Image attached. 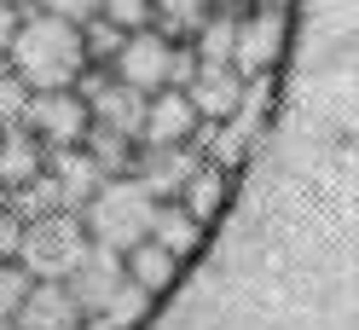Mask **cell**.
Here are the masks:
<instances>
[{"label": "cell", "instance_id": "cb8c5ba5", "mask_svg": "<svg viewBox=\"0 0 359 330\" xmlns=\"http://www.w3.org/2000/svg\"><path fill=\"white\" fill-rule=\"evenodd\" d=\"M29 273H24V261H0V324H6L12 313H18V301L29 296Z\"/></svg>", "mask_w": 359, "mask_h": 330}, {"label": "cell", "instance_id": "3957f363", "mask_svg": "<svg viewBox=\"0 0 359 330\" xmlns=\"http://www.w3.org/2000/svg\"><path fill=\"white\" fill-rule=\"evenodd\" d=\"M104 70L116 76L122 87H133V93H156V87H180L197 70V58H191L186 41H168L163 29L145 24V29H128L122 35V47L110 53Z\"/></svg>", "mask_w": 359, "mask_h": 330}, {"label": "cell", "instance_id": "ffe728a7", "mask_svg": "<svg viewBox=\"0 0 359 330\" xmlns=\"http://www.w3.org/2000/svg\"><path fill=\"white\" fill-rule=\"evenodd\" d=\"M6 209H12L18 220H35V214L64 209V191H58V180H53V174L41 168L35 180H24V186H12V191H6Z\"/></svg>", "mask_w": 359, "mask_h": 330}, {"label": "cell", "instance_id": "4fadbf2b", "mask_svg": "<svg viewBox=\"0 0 359 330\" xmlns=\"http://www.w3.org/2000/svg\"><path fill=\"white\" fill-rule=\"evenodd\" d=\"M47 168V145H41L24 122H12V128H0V186H24L35 180V174Z\"/></svg>", "mask_w": 359, "mask_h": 330}, {"label": "cell", "instance_id": "6da1fadb", "mask_svg": "<svg viewBox=\"0 0 359 330\" xmlns=\"http://www.w3.org/2000/svg\"><path fill=\"white\" fill-rule=\"evenodd\" d=\"M6 64L24 76L29 93L76 87V76L87 70L81 29L53 18V12H41V6H24V18H18V29H12V47H6Z\"/></svg>", "mask_w": 359, "mask_h": 330}, {"label": "cell", "instance_id": "30bf717a", "mask_svg": "<svg viewBox=\"0 0 359 330\" xmlns=\"http://www.w3.org/2000/svg\"><path fill=\"white\" fill-rule=\"evenodd\" d=\"M197 163H203V157H197L191 145H140V151H133V168H128V174L156 197V203H163V197H174L180 186L191 180V168H197Z\"/></svg>", "mask_w": 359, "mask_h": 330}, {"label": "cell", "instance_id": "484cf974", "mask_svg": "<svg viewBox=\"0 0 359 330\" xmlns=\"http://www.w3.org/2000/svg\"><path fill=\"white\" fill-rule=\"evenodd\" d=\"M41 12L64 18V24H87V18H99V0H35Z\"/></svg>", "mask_w": 359, "mask_h": 330}, {"label": "cell", "instance_id": "d4e9b609", "mask_svg": "<svg viewBox=\"0 0 359 330\" xmlns=\"http://www.w3.org/2000/svg\"><path fill=\"white\" fill-rule=\"evenodd\" d=\"M99 18H104V24H116L122 35L128 29H145L151 24V0H99Z\"/></svg>", "mask_w": 359, "mask_h": 330}, {"label": "cell", "instance_id": "52a82bcc", "mask_svg": "<svg viewBox=\"0 0 359 330\" xmlns=\"http://www.w3.org/2000/svg\"><path fill=\"white\" fill-rule=\"evenodd\" d=\"M122 278H128V273H122V255H116V249L87 244V255L76 261V273L64 278V290L76 296V307H81L87 319H99L104 307H110V296L122 290Z\"/></svg>", "mask_w": 359, "mask_h": 330}, {"label": "cell", "instance_id": "5b68a950", "mask_svg": "<svg viewBox=\"0 0 359 330\" xmlns=\"http://www.w3.org/2000/svg\"><path fill=\"white\" fill-rule=\"evenodd\" d=\"M87 99L76 93V87H53V93H29V104H24V128L47 145V151H58V145H81V134H87Z\"/></svg>", "mask_w": 359, "mask_h": 330}, {"label": "cell", "instance_id": "ba28073f", "mask_svg": "<svg viewBox=\"0 0 359 330\" xmlns=\"http://www.w3.org/2000/svg\"><path fill=\"white\" fill-rule=\"evenodd\" d=\"M81 307H76V296L64 290V278H35L29 284V296L18 301V313L6 319L12 330H81Z\"/></svg>", "mask_w": 359, "mask_h": 330}, {"label": "cell", "instance_id": "ac0fdd59", "mask_svg": "<svg viewBox=\"0 0 359 330\" xmlns=\"http://www.w3.org/2000/svg\"><path fill=\"white\" fill-rule=\"evenodd\" d=\"M81 151L99 163V174L110 180V174H128V168H133V151H140V139L116 134V128H99V122H87V134H81Z\"/></svg>", "mask_w": 359, "mask_h": 330}, {"label": "cell", "instance_id": "f1b7e54d", "mask_svg": "<svg viewBox=\"0 0 359 330\" xmlns=\"http://www.w3.org/2000/svg\"><path fill=\"white\" fill-rule=\"evenodd\" d=\"M255 6H266V12H284V6H290V0H255Z\"/></svg>", "mask_w": 359, "mask_h": 330}, {"label": "cell", "instance_id": "7402d4cb", "mask_svg": "<svg viewBox=\"0 0 359 330\" xmlns=\"http://www.w3.org/2000/svg\"><path fill=\"white\" fill-rule=\"evenodd\" d=\"M76 29H81V53H87V64H110V53L122 47V29L104 24V18H87V24H76Z\"/></svg>", "mask_w": 359, "mask_h": 330}, {"label": "cell", "instance_id": "8992f818", "mask_svg": "<svg viewBox=\"0 0 359 330\" xmlns=\"http://www.w3.org/2000/svg\"><path fill=\"white\" fill-rule=\"evenodd\" d=\"M284 53V12H243L238 18V29H232V70L243 81H261V76H273V64Z\"/></svg>", "mask_w": 359, "mask_h": 330}, {"label": "cell", "instance_id": "7c38bea8", "mask_svg": "<svg viewBox=\"0 0 359 330\" xmlns=\"http://www.w3.org/2000/svg\"><path fill=\"white\" fill-rule=\"evenodd\" d=\"M47 174L58 180V191H64V209H81L87 197H93V191L104 186L99 163L87 157L81 145H58V151H47Z\"/></svg>", "mask_w": 359, "mask_h": 330}, {"label": "cell", "instance_id": "d6986e66", "mask_svg": "<svg viewBox=\"0 0 359 330\" xmlns=\"http://www.w3.org/2000/svg\"><path fill=\"white\" fill-rule=\"evenodd\" d=\"M209 12L215 0H151V29H163L168 41H191Z\"/></svg>", "mask_w": 359, "mask_h": 330}, {"label": "cell", "instance_id": "7a4b0ae2", "mask_svg": "<svg viewBox=\"0 0 359 330\" xmlns=\"http://www.w3.org/2000/svg\"><path fill=\"white\" fill-rule=\"evenodd\" d=\"M151 209H156V197L133 180V174H110V180L87 197L76 214H81V226H87L93 244H104V249L122 255L128 244H140V238L151 232Z\"/></svg>", "mask_w": 359, "mask_h": 330}, {"label": "cell", "instance_id": "e0dca14e", "mask_svg": "<svg viewBox=\"0 0 359 330\" xmlns=\"http://www.w3.org/2000/svg\"><path fill=\"white\" fill-rule=\"evenodd\" d=\"M232 29H238V12L232 6H215L203 24H197V35L186 41L197 64H232Z\"/></svg>", "mask_w": 359, "mask_h": 330}, {"label": "cell", "instance_id": "8fae6325", "mask_svg": "<svg viewBox=\"0 0 359 330\" xmlns=\"http://www.w3.org/2000/svg\"><path fill=\"white\" fill-rule=\"evenodd\" d=\"M180 93L191 99V110L203 122H226L238 110V99H243V76L232 70V64H197V70L180 81Z\"/></svg>", "mask_w": 359, "mask_h": 330}, {"label": "cell", "instance_id": "44dd1931", "mask_svg": "<svg viewBox=\"0 0 359 330\" xmlns=\"http://www.w3.org/2000/svg\"><path fill=\"white\" fill-rule=\"evenodd\" d=\"M145 307H151V296H145V290H140L133 278H122V290L110 296V307H104L99 319H110L116 330H128V324H140V319H145Z\"/></svg>", "mask_w": 359, "mask_h": 330}, {"label": "cell", "instance_id": "277c9868", "mask_svg": "<svg viewBox=\"0 0 359 330\" xmlns=\"http://www.w3.org/2000/svg\"><path fill=\"white\" fill-rule=\"evenodd\" d=\"M87 244H93V238H87L81 214L76 209H53V214L24 220V238H18L12 261H24L29 278H70L76 261L87 255Z\"/></svg>", "mask_w": 359, "mask_h": 330}, {"label": "cell", "instance_id": "83f0119b", "mask_svg": "<svg viewBox=\"0 0 359 330\" xmlns=\"http://www.w3.org/2000/svg\"><path fill=\"white\" fill-rule=\"evenodd\" d=\"M18 18H24V6L0 0V58H6V47H12V29H18Z\"/></svg>", "mask_w": 359, "mask_h": 330}, {"label": "cell", "instance_id": "f546056e", "mask_svg": "<svg viewBox=\"0 0 359 330\" xmlns=\"http://www.w3.org/2000/svg\"><path fill=\"white\" fill-rule=\"evenodd\" d=\"M12 6H35V0H12Z\"/></svg>", "mask_w": 359, "mask_h": 330}, {"label": "cell", "instance_id": "9c48e42d", "mask_svg": "<svg viewBox=\"0 0 359 330\" xmlns=\"http://www.w3.org/2000/svg\"><path fill=\"white\" fill-rule=\"evenodd\" d=\"M197 122H203V116L191 110V99L180 93V87H156V93H145L140 145H191Z\"/></svg>", "mask_w": 359, "mask_h": 330}, {"label": "cell", "instance_id": "1f68e13d", "mask_svg": "<svg viewBox=\"0 0 359 330\" xmlns=\"http://www.w3.org/2000/svg\"><path fill=\"white\" fill-rule=\"evenodd\" d=\"M0 330H12V324H0Z\"/></svg>", "mask_w": 359, "mask_h": 330}, {"label": "cell", "instance_id": "9a60e30c", "mask_svg": "<svg viewBox=\"0 0 359 330\" xmlns=\"http://www.w3.org/2000/svg\"><path fill=\"white\" fill-rule=\"evenodd\" d=\"M145 238H156V244H163L168 255L186 261V255H197V244H203V220L186 214V209L174 203V197H163V203L151 209V232H145Z\"/></svg>", "mask_w": 359, "mask_h": 330}, {"label": "cell", "instance_id": "4dcf8cb0", "mask_svg": "<svg viewBox=\"0 0 359 330\" xmlns=\"http://www.w3.org/2000/svg\"><path fill=\"white\" fill-rule=\"evenodd\" d=\"M0 209H6V186H0Z\"/></svg>", "mask_w": 359, "mask_h": 330}, {"label": "cell", "instance_id": "603a6c76", "mask_svg": "<svg viewBox=\"0 0 359 330\" xmlns=\"http://www.w3.org/2000/svg\"><path fill=\"white\" fill-rule=\"evenodd\" d=\"M24 104H29V87H24V76H18L12 64L0 58V128L24 122Z\"/></svg>", "mask_w": 359, "mask_h": 330}, {"label": "cell", "instance_id": "4316f807", "mask_svg": "<svg viewBox=\"0 0 359 330\" xmlns=\"http://www.w3.org/2000/svg\"><path fill=\"white\" fill-rule=\"evenodd\" d=\"M18 238H24V220H18L12 209H0V261L18 255Z\"/></svg>", "mask_w": 359, "mask_h": 330}, {"label": "cell", "instance_id": "5bb4252c", "mask_svg": "<svg viewBox=\"0 0 359 330\" xmlns=\"http://www.w3.org/2000/svg\"><path fill=\"white\" fill-rule=\"evenodd\" d=\"M122 273L140 284L145 296H163L168 284H174V273H180V255H168L156 238H140V244H128V249H122Z\"/></svg>", "mask_w": 359, "mask_h": 330}, {"label": "cell", "instance_id": "2e32d148", "mask_svg": "<svg viewBox=\"0 0 359 330\" xmlns=\"http://www.w3.org/2000/svg\"><path fill=\"white\" fill-rule=\"evenodd\" d=\"M174 203L209 226V220L220 214V203H226V168H220V163H197V168H191V180L174 191Z\"/></svg>", "mask_w": 359, "mask_h": 330}]
</instances>
